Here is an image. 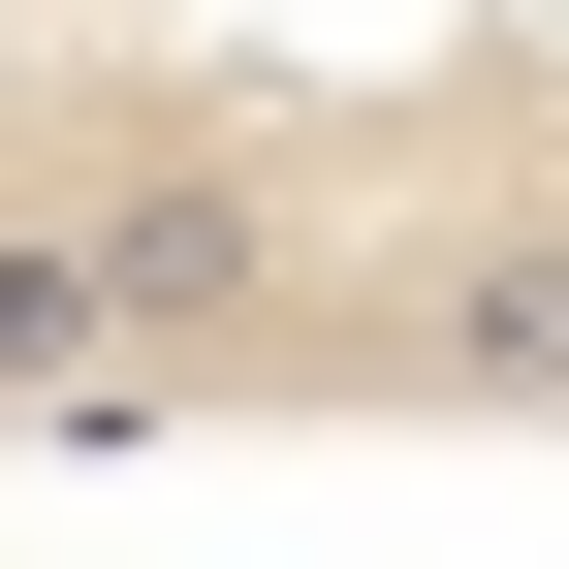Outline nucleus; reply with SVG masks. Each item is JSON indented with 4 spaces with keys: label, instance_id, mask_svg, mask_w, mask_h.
<instances>
[{
    "label": "nucleus",
    "instance_id": "f257e3e1",
    "mask_svg": "<svg viewBox=\"0 0 569 569\" xmlns=\"http://www.w3.org/2000/svg\"><path fill=\"white\" fill-rule=\"evenodd\" d=\"M63 253H96V317H127V348H253V317H284V190H253V159H190V127H159Z\"/></svg>",
    "mask_w": 569,
    "mask_h": 569
},
{
    "label": "nucleus",
    "instance_id": "f03ea898",
    "mask_svg": "<svg viewBox=\"0 0 569 569\" xmlns=\"http://www.w3.org/2000/svg\"><path fill=\"white\" fill-rule=\"evenodd\" d=\"M380 411H569V222H475L380 317Z\"/></svg>",
    "mask_w": 569,
    "mask_h": 569
},
{
    "label": "nucleus",
    "instance_id": "7ed1b4c3",
    "mask_svg": "<svg viewBox=\"0 0 569 569\" xmlns=\"http://www.w3.org/2000/svg\"><path fill=\"white\" fill-rule=\"evenodd\" d=\"M0 411H159V380H127V317H96V253H63V222H0Z\"/></svg>",
    "mask_w": 569,
    "mask_h": 569
}]
</instances>
